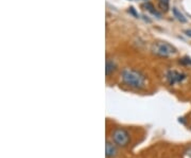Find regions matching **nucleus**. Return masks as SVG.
<instances>
[{"mask_svg":"<svg viewBox=\"0 0 191 158\" xmlns=\"http://www.w3.org/2000/svg\"><path fill=\"white\" fill-rule=\"evenodd\" d=\"M143 8H146V10L147 11H149L151 14H153L154 16H156V17H158V18H160L162 17V15H160V13L158 12L157 10H156L155 8H154V6L153 4L151 3V2H146V3H143Z\"/></svg>","mask_w":191,"mask_h":158,"instance_id":"8","label":"nucleus"},{"mask_svg":"<svg viewBox=\"0 0 191 158\" xmlns=\"http://www.w3.org/2000/svg\"><path fill=\"white\" fill-rule=\"evenodd\" d=\"M179 63H181L183 65H189V66H191V59L190 57H188V56H185V57H183V59L179 61Z\"/></svg>","mask_w":191,"mask_h":158,"instance_id":"10","label":"nucleus"},{"mask_svg":"<svg viewBox=\"0 0 191 158\" xmlns=\"http://www.w3.org/2000/svg\"><path fill=\"white\" fill-rule=\"evenodd\" d=\"M186 78H187V75L185 73L179 72V71L176 70H169L166 73V79H167L168 83L171 86L181 83L184 80H186Z\"/></svg>","mask_w":191,"mask_h":158,"instance_id":"4","label":"nucleus"},{"mask_svg":"<svg viewBox=\"0 0 191 158\" xmlns=\"http://www.w3.org/2000/svg\"><path fill=\"white\" fill-rule=\"evenodd\" d=\"M152 52L158 56L168 57L174 55L178 52V50L174 46H172L167 41H156L152 45Z\"/></svg>","mask_w":191,"mask_h":158,"instance_id":"2","label":"nucleus"},{"mask_svg":"<svg viewBox=\"0 0 191 158\" xmlns=\"http://www.w3.org/2000/svg\"><path fill=\"white\" fill-rule=\"evenodd\" d=\"M185 34L187 36H189V37H191V29H189V30H185Z\"/></svg>","mask_w":191,"mask_h":158,"instance_id":"12","label":"nucleus"},{"mask_svg":"<svg viewBox=\"0 0 191 158\" xmlns=\"http://www.w3.org/2000/svg\"><path fill=\"white\" fill-rule=\"evenodd\" d=\"M186 155H188V156H189V158H191V148L187 151V152H186Z\"/></svg>","mask_w":191,"mask_h":158,"instance_id":"13","label":"nucleus"},{"mask_svg":"<svg viewBox=\"0 0 191 158\" xmlns=\"http://www.w3.org/2000/svg\"><path fill=\"white\" fill-rule=\"evenodd\" d=\"M105 155L107 158H113L117 155V148L115 145L110 143L107 141L106 145H105Z\"/></svg>","mask_w":191,"mask_h":158,"instance_id":"5","label":"nucleus"},{"mask_svg":"<svg viewBox=\"0 0 191 158\" xmlns=\"http://www.w3.org/2000/svg\"><path fill=\"white\" fill-rule=\"evenodd\" d=\"M130 12L133 14V15L135 16V17H138V14L136 13V11H135L134 8H130Z\"/></svg>","mask_w":191,"mask_h":158,"instance_id":"11","label":"nucleus"},{"mask_svg":"<svg viewBox=\"0 0 191 158\" xmlns=\"http://www.w3.org/2000/svg\"><path fill=\"white\" fill-rule=\"evenodd\" d=\"M116 68H117L116 63L113 61V60L107 59L106 63H105V73H106V76H109L113 72H115Z\"/></svg>","mask_w":191,"mask_h":158,"instance_id":"6","label":"nucleus"},{"mask_svg":"<svg viewBox=\"0 0 191 158\" xmlns=\"http://www.w3.org/2000/svg\"><path fill=\"white\" fill-rule=\"evenodd\" d=\"M121 80L125 85L135 89H141L146 86L147 83L146 75L132 68H125L121 71Z\"/></svg>","mask_w":191,"mask_h":158,"instance_id":"1","label":"nucleus"},{"mask_svg":"<svg viewBox=\"0 0 191 158\" xmlns=\"http://www.w3.org/2000/svg\"><path fill=\"white\" fill-rule=\"evenodd\" d=\"M112 138L115 145L119 146H125L130 142V134L122 127L114 129V132L112 133Z\"/></svg>","mask_w":191,"mask_h":158,"instance_id":"3","label":"nucleus"},{"mask_svg":"<svg viewBox=\"0 0 191 158\" xmlns=\"http://www.w3.org/2000/svg\"><path fill=\"white\" fill-rule=\"evenodd\" d=\"M172 13H173V16L178 20V21L183 22V24L187 22V18L184 16V14L181 13L178 8H175V6H174V8H172Z\"/></svg>","mask_w":191,"mask_h":158,"instance_id":"7","label":"nucleus"},{"mask_svg":"<svg viewBox=\"0 0 191 158\" xmlns=\"http://www.w3.org/2000/svg\"><path fill=\"white\" fill-rule=\"evenodd\" d=\"M158 6L164 13L169 11V0H157Z\"/></svg>","mask_w":191,"mask_h":158,"instance_id":"9","label":"nucleus"}]
</instances>
